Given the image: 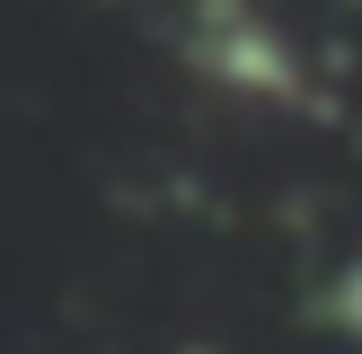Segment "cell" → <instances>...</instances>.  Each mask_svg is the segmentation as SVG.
<instances>
[{
	"mask_svg": "<svg viewBox=\"0 0 362 354\" xmlns=\"http://www.w3.org/2000/svg\"><path fill=\"white\" fill-rule=\"evenodd\" d=\"M186 53L212 71L221 88H239V98H292V53H283V35L265 27L247 0H194L186 9Z\"/></svg>",
	"mask_w": 362,
	"mask_h": 354,
	"instance_id": "obj_1",
	"label": "cell"
}]
</instances>
